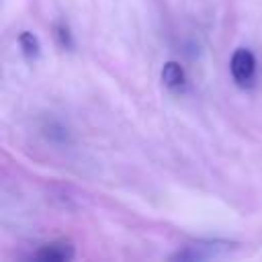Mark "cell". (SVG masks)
<instances>
[{
  "mask_svg": "<svg viewBox=\"0 0 262 262\" xmlns=\"http://www.w3.org/2000/svg\"><path fill=\"white\" fill-rule=\"evenodd\" d=\"M229 68H231L233 80L239 86H252L254 84V78H256V57H254V53L250 49H246V47L235 49L233 55H231Z\"/></svg>",
  "mask_w": 262,
  "mask_h": 262,
  "instance_id": "cell-1",
  "label": "cell"
},
{
  "mask_svg": "<svg viewBox=\"0 0 262 262\" xmlns=\"http://www.w3.org/2000/svg\"><path fill=\"white\" fill-rule=\"evenodd\" d=\"M229 250H231V244L227 242H199V244L186 246L184 250H178L172 258L174 260H209V258L223 256Z\"/></svg>",
  "mask_w": 262,
  "mask_h": 262,
  "instance_id": "cell-2",
  "label": "cell"
},
{
  "mask_svg": "<svg viewBox=\"0 0 262 262\" xmlns=\"http://www.w3.org/2000/svg\"><path fill=\"white\" fill-rule=\"evenodd\" d=\"M33 258L41 262H70L74 258V246L70 242H53L43 246Z\"/></svg>",
  "mask_w": 262,
  "mask_h": 262,
  "instance_id": "cell-3",
  "label": "cell"
},
{
  "mask_svg": "<svg viewBox=\"0 0 262 262\" xmlns=\"http://www.w3.org/2000/svg\"><path fill=\"white\" fill-rule=\"evenodd\" d=\"M162 80L168 88L172 90H180L184 86V70L176 63V61H168L162 70Z\"/></svg>",
  "mask_w": 262,
  "mask_h": 262,
  "instance_id": "cell-4",
  "label": "cell"
},
{
  "mask_svg": "<svg viewBox=\"0 0 262 262\" xmlns=\"http://www.w3.org/2000/svg\"><path fill=\"white\" fill-rule=\"evenodd\" d=\"M18 43H20V47H23V53L29 57V59H35L37 55H39V39L33 35V33H29V31H23L20 33V37H18Z\"/></svg>",
  "mask_w": 262,
  "mask_h": 262,
  "instance_id": "cell-5",
  "label": "cell"
}]
</instances>
